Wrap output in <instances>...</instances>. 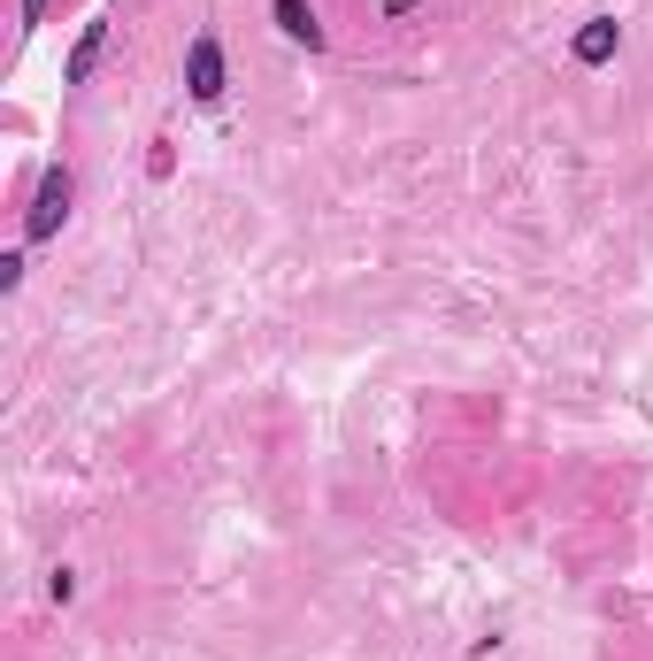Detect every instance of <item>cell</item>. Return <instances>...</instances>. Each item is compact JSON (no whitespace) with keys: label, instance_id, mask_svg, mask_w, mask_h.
<instances>
[{"label":"cell","instance_id":"6da1fadb","mask_svg":"<svg viewBox=\"0 0 653 661\" xmlns=\"http://www.w3.org/2000/svg\"><path fill=\"white\" fill-rule=\"evenodd\" d=\"M223 85H231V78H223V39H215V32H200V39L185 47V93H193L200 108H215V101H223Z\"/></svg>","mask_w":653,"mask_h":661},{"label":"cell","instance_id":"7a4b0ae2","mask_svg":"<svg viewBox=\"0 0 653 661\" xmlns=\"http://www.w3.org/2000/svg\"><path fill=\"white\" fill-rule=\"evenodd\" d=\"M70 193H78V177H70V170H47V177H39V200H32V223H24V239H32V246H47V239L62 231Z\"/></svg>","mask_w":653,"mask_h":661},{"label":"cell","instance_id":"3957f363","mask_svg":"<svg viewBox=\"0 0 653 661\" xmlns=\"http://www.w3.org/2000/svg\"><path fill=\"white\" fill-rule=\"evenodd\" d=\"M101 55H108V16H93V24L78 32V47H70V62H62V85H85V78L101 70Z\"/></svg>","mask_w":653,"mask_h":661},{"label":"cell","instance_id":"277c9868","mask_svg":"<svg viewBox=\"0 0 653 661\" xmlns=\"http://www.w3.org/2000/svg\"><path fill=\"white\" fill-rule=\"evenodd\" d=\"M269 9H277V24H284V39H292V47H307V55L323 47V24H315L307 0H269Z\"/></svg>","mask_w":653,"mask_h":661},{"label":"cell","instance_id":"5b68a950","mask_svg":"<svg viewBox=\"0 0 653 661\" xmlns=\"http://www.w3.org/2000/svg\"><path fill=\"white\" fill-rule=\"evenodd\" d=\"M622 47V32H615V16H592V32L576 39V62H607Z\"/></svg>","mask_w":653,"mask_h":661},{"label":"cell","instance_id":"8992f818","mask_svg":"<svg viewBox=\"0 0 653 661\" xmlns=\"http://www.w3.org/2000/svg\"><path fill=\"white\" fill-rule=\"evenodd\" d=\"M39 16H47V0H24V32H32V24H39Z\"/></svg>","mask_w":653,"mask_h":661}]
</instances>
